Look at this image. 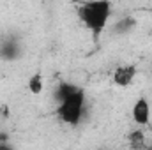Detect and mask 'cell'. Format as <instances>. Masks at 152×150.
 Instances as JSON below:
<instances>
[{
	"instance_id": "ba28073f",
	"label": "cell",
	"mask_w": 152,
	"mask_h": 150,
	"mask_svg": "<svg viewBox=\"0 0 152 150\" xmlns=\"http://www.w3.org/2000/svg\"><path fill=\"white\" fill-rule=\"evenodd\" d=\"M0 115L2 117H9V106L7 104H2L0 106Z\"/></svg>"
},
{
	"instance_id": "6da1fadb",
	"label": "cell",
	"mask_w": 152,
	"mask_h": 150,
	"mask_svg": "<svg viewBox=\"0 0 152 150\" xmlns=\"http://www.w3.org/2000/svg\"><path fill=\"white\" fill-rule=\"evenodd\" d=\"M78 18L87 30L96 37L106 28L112 18V2L110 0H87L78 7Z\"/></svg>"
},
{
	"instance_id": "7a4b0ae2",
	"label": "cell",
	"mask_w": 152,
	"mask_h": 150,
	"mask_svg": "<svg viewBox=\"0 0 152 150\" xmlns=\"http://www.w3.org/2000/svg\"><path fill=\"white\" fill-rule=\"evenodd\" d=\"M85 104H87V94H85V88L78 87L75 92H71L69 95L62 97L58 101V108H57V115L58 118L71 125V127H76L83 115H85Z\"/></svg>"
},
{
	"instance_id": "52a82bcc",
	"label": "cell",
	"mask_w": 152,
	"mask_h": 150,
	"mask_svg": "<svg viewBox=\"0 0 152 150\" xmlns=\"http://www.w3.org/2000/svg\"><path fill=\"white\" fill-rule=\"evenodd\" d=\"M127 140H129V145L133 149H138V147H143L145 145V133L142 129H134L133 133L127 134Z\"/></svg>"
},
{
	"instance_id": "5b68a950",
	"label": "cell",
	"mask_w": 152,
	"mask_h": 150,
	"mask_svg": "<svg viewBox=\"0 0 152 150\" xmlns=\"http://www.w3.org/2000/svg\"><path fill=\"white\" fill-rule=\"evenodd\" d=\"M27 88L32 95H41L42 88H44V78L41 73H36L28 78V83H27Z\"/></svg>"
},
{
	"instance_id": "277c9868",
	"label": "cell",
	"mask_w": 152,
	"mask_h": 150,
	"mask_svg": "<svg viewBox=\"0 0 152 150\" xmlns=\"http://www.w3.org/2000/svg\"><path fill=\"white\" fill-rule=\"evenodd\" d=\"M136 74H138L136 66H133V64H122V66H118L113 71L112 79H113V85L120 87V88H126V87L133 85Z\"/></svg>"
},
{
	"instance_id": "8992f818",
	"label": "cell",
	"mask_w": 152,
	"mask_h": 150,
	"mask_svg": "<svg viewBox=\"0 0 152 150\" xmlns=\"http://www.w3.org/2000/svg\"><path fill=\"white\" fill-rule=\"evenodd\" d=\"M134 18H131V16H126V18H122V20H118L117 23H115L113 27V32L117 34H127L129 30H133L134 28Z\"/></svg>"
},
{
	"instance_id": "3957f363",
	"label": "cell",
	"mask_w": 152,
	"mask_h": 150,
	"mask_svg": "<svg viewBox=\"0 0 152 150\" xmlns=\"http://www.w3.org/2000/svg\"><path fill=\"white\" fill-rule=\"evenodd\" d=\"M131 117H133V122L138 125V127H145L151 124V117H152V108L151 103L147 97H138L131 108Z\"/></svg>"
}]
</instances>
